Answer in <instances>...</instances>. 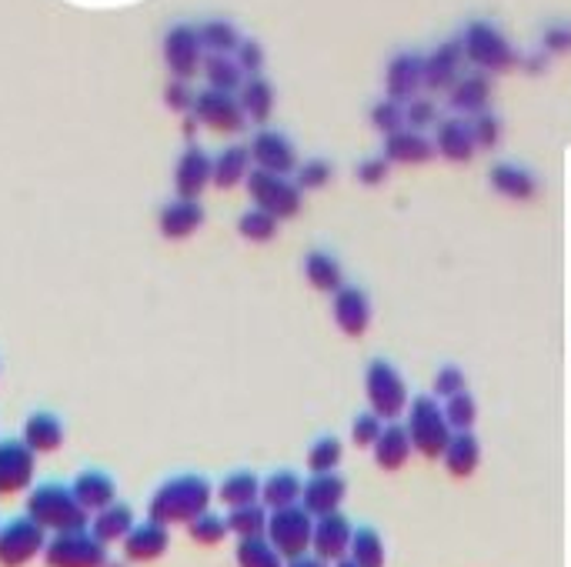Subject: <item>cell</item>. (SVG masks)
<instances>
[{"mask_svg": "<svg viewBox=\"0 0 571 567\" xmlns=\"http://www.w3.org/2000/svg\"><path fill=\"white\" fill-rule=\"evenodd\" d=\"M214 487L201 474H174L148 500V518L161 524H190L211 508Z\"/></svg>", "mask_w": 571, "mask_h": 567, "instance_id": "6da1fadb", "label": "cell"}, {"mask_svg": "<svg viewBox=\"0 0 571 567\" xmlns=\"http://www.w3.org/2000/svg\"><path fill=\"white\" fill-rule=\"evenodd\" d=\"M462 47H465V64L485 74H508L522 64L518 47L488 17H471L462 27Z\"/></svg>", "mask_w": 571, "mask_h": 567, "instance_id": "7a4b0ae2", "label": "cell"}, {"mask_svg": "<svg viewBox=\"0 0 571 567\" xmlns=\"http://www.w3.org/2000/svg\"><path fill=\"white\" fill-rule=\"evenodd\" d=\"M27 515L47 534L78 531V528H88L91 524V515L81 508L74 487L71 484H60V481H44V484L31 487V494H27Z\"/></svg>", "mask_w": 571, "mask_h": 567, "instance_id": "3957f363", "label": "cell"}, {"mask_svg": "<svg viewBox=\"0 0 571 567\" xmlns=\"http://www.w3.org/2000/svg\"><path fill=\"white\" fill-rule=\"evenodd\" d=\"M405 427L411 434V448L415 454H421L424 461H438L444 454L452 440V424L444 417V407L434 394H418L411 398L408 411H405Z\"/></svg>", "mask_w": 571, "mask_h": 567, "instance_id": "277c9868", "label": "cell"}, {"mask_svg": "<svg viewBox=\"0 0 571 567\" xmlns=\"http://www.w3.org/2000/svg\"><path fill=\"white\" fill-rule=\"evenodd\" d=\"M364 398L368 407L381 417V421H398L405 417L411 394L401 370L395 367V361L388 357H371L364 367Z\"/></svg>", "mask_w": 571, "mask_h": 567, "instance_id": "5b68a950", "label": "cell"}, {"mask_svg": "<svg viewBox=\"0 0 571 567\" xmlns=\"http://www.w3.org/2000/svg\"><path fill=\"white\" fill-rule=\"evenodd\" d=\"M247 198L254 208H261L268 214H275L278 221H291L301 214L304 208V191L284 174H271V170H261V167H250L247 180Z\"/></svg>", "mask_w": 571, "mask_h": 567, "instance_id": "8992f818", "label": "cell"}, {"mask_svg": "<svg viewBox=\"0 0 571 567\" xmlns=\"http://www.w3.org/2000/svg\"><path fill=\"white\" fill-rule=\"evenodd\" d=\"M40 557L47 567H104L110 554H107V544L91 528H78V531L50 534Z\"/></svg>", "mask_w": 571, "mask_h": 567, "instance_id": "52a82bcc", "label": "cell"}, {"mask_svg": "<svg viewBox=\"0 0 571 567\" xmlns=\"http://www.w3.org/2000/svg\"><path fill=\"white\" fill-rule=\"evenodd\" d=\"M47 531L31 518L18 515L8 524H0V567H27L44 554Z\"/></svg>", "mask_w": 571, "mask_h": 567, "instance_id": "ba28073f", "label": "cell"}, {"mask_svg": "<svg viewBox=\"0 0 571 567\" xmlns=\"http://www.w3.org/2000/svg\"><path fill=\"white\" fill-rule=\"evenodd\" d=\"M161 54H164V64L171 71V78H184L190 81L201 68H205V40L198 34L195 24H174L167 27L164 40H161Z\"/></svg>", "mask_w": 571, "mask_h": 567, "instance_id": "9c48e42d", "label": "cell"}, {"mask_svg": "<svg viewBox=\"0 0 571 567\" xmlns=\"http://www.w3.org/2000/svg\"><path fill=\"white\" fill-rule=\"evenodd\" d=\"M311 534H314V515L304 504H291V508L271 511V518H268V541L281 551L284 560L307 554Z\"/></svg>", "mask_w": 571, "mask_h": 567, "instance_id": "30bf717a", "label": "cell"}, {"mask_svg": "<svg viewBox=\"0 0 571 567\" xmlns=\"http://www.w3.org/2000/svg\"><path fill=\"white\" fill-rule=\"evenodd\" d=\"M190 114L198 117L201 128H208V131H214V134L234 138V134H241V131L247 128V117H244V110H241L237 94H228V91H214V87L198 91L195 110H190Z\"/></svg>", "mask_w": 571, "mask_h": 567, "instance_id": "8fae6325", "label": "cell"}, {"mask_svg": "<svg viewBox=\"0 0 571 567\" xmlns=\"http://www.w3.org/2000/svg\"><path fill=\"white\" fill-rule=\"evenodd\" d=\"M37 454L24 445V437L0 440V497H14L34 484Z\"/></svg>", "mask_w": 571, "mask_h": 567, "instance_id": "7c38bea8", "label": "cell"}, {"mask_svg": "<svg viewBox=\"0 0 571 567\" xmlns=\"http://www.w3.org/2000/svg\"><path fill=\"white\" fill-rule=\"evenodd\" d=\"M462 68H465L462 37L441 40L438 47H431L424 54V91L428 94H448L452 84L462 78Z\"/></svg>", "mask_w": 571, "mask_h": 567, "instance_id": "4fadbf2b", "label": "cell"}, {"mask_svg": "<svg viewBox=\"0 0 571 567\" xmlns=\"http://www.w3.org/2000/svg\"><path fill=\"white\" fill-rule=\"evenodd\" d=\"M331 318H335V324H338V331H341L345 338H364L368 328H371V318H374L368 291L345 281V284L331 294Z\"/></svg>", "mask_w": 571, "mask_h": 567, "instance_id": "5bb4252c", "label": "cell"}, {"mask_svg": "<svg viewBox=\"0 0 571 567\" xmlns=\"http://www.w3.org/2000/svg\"><path fill=\"white\" fill-rule=\"evenodd\" d=\"M247 151H250L254 167L271 170V174H284V177H294V170L301 164L294 141L281 131H271V128H261L258 134H254Z\"/></svg>", "mask_w": 571, "mask_h": 567, "instance_id": "9a60e30c", "label": "cell"}, {"mask_svg": "<svg viewBox=\"0 0 571 567\" xmlns=\"http://www.w3.org/2000/svg\"><path fill=\"white\" fill-rule=\"evenodd\" d=\"M434 151L438 157H444L448 164H468L475 154H478V144H475V131H471V117H462V114H448L434 123Z\"/></svg>", "mask_w": 571, "mask_h": 567, "instance_id": "2e32d148", "label": "cell"}, {"mask_svg": "<svg viewBox=\"0 0 571 567\" xmlns=\"http://www.w3.org/2000/svg\"><path fill=\"white\" fill-rule=\"evenodd\" d=\"M488 184L491 191L504 201H518V204H528L538 198L541 191V177L525 167V164H515V161H498L488 167Z\"/></svg>", "mask_w": 571, "mask_h": 567, "instance_id": "e0dca14e", "label": "cell"}, {"mask_svg": "<svg viewBox=\"0 0 571 567\" xmlns=\"http://www.w3.org/2000/svg\"><path fill=\"white\" fill-rule=\"evenodd\" d=\"M424 91V54L398 50L385 64V94L395 101H411Z\"/></svg>", "mask_w": 571, "mask_h": 567, "instance_id": "ac0fdd59", "label": "cell"}, {"mask_svg": "<svg viewBox=\"0 0 571 567\" xmlns=\"http://www.w3.org/2000/svg\"><path fill=\"white\" fill-rule=\"evenodd\" d=\"M211 164L214 157L208 151H201L198 144H187L174 164V194L198 201L211 184Z\"/></svg>", "mask_w": 571, "mask_h": 567, "instance_id": "d6986e66", "label": "cell"}, {"mask_svg": "<svg viewBox=\"0 0 571 567\" xmlns=\"http://www.w3.org/2000/svg\"><path fill=\"white\" fill-rule=\"evenodd\" d=\"M351 538H354L351 521H348L341 511H331V515L314 518L311 551H314L317 557H325V560L335 564V560L348 557V551H351Z\"/></svg>", "mask_w": 571, "mask_h": 567, "instance_id": "ffe728a7", "label": "cell"}, {"mask_svg": "<svg viewBox=\"0 0 571 567\" xmlns=\"http://www.w3.org/2000/svg\"><path fill=\"white\" fill-rule=\"evenodd\" d=\"M120 547H124V560L127 564H151V560H158V557L167 554L171 531H167V524L148 518V521H141V524L131 528V534L120 541Z\"/></svg>", "mask_w": 571, "mask_h": 567, "instance_id": "44dd1931", "label": "cell"}, {"mask_svg": "<svg viewBox=\"0 0 571 567\" xmlns=\"http://www.w3.org/2000/svg\"><path fill=\"white\" fill-rule=\"evenodd\" d=\"M348 497V481L338 474V471H325V474H311L304 481V491H301V504L314 515H331V511H341V504Z\"/></svg>", "mask_w": 571, "mask_h": 567, "instance_id": "7402d4cb", "label": "cell"}, {"mask_svg": "<svg viewBox=\"0 0 571 567\" xmlns=\"http://www.w3.org/2000/svg\"><path fill=\"white\" fill-rule=\"evenodd\" d=\"M205 224V208L195 198H174L158 214V231L167 240H187L195 237Z\"/></svg>", "mask_w": 571, "mask_h": 567, "instance_id": "603a6c76", "label": "cell"}, {"mask_svg": "<svg viewBox=\"0 0 571 567\" xmlns=\"http://www.w3.org/2000/svg\"><path fill=\"white\" fill-rule=\"evenodd\" d=\"M381 154H385L392 164H405V167H421V164H431L438 157L434 141L415 128H401L395 134H385V147H381Z\"/></svg>", "mask_w": 571, "mask_h": 567, "instance_id": "cb8c5ba5", "label": "cell"}, {"mask_svg": "<svg viewBox=\"0 0 571 567\" xmlns=\"http://www.w3.org/2000/svg\"><path fill=\"white\" fill-rule=\"evenodd\" d=\"M448 107H452V114H462V117H475V114L488 110L491 107V74H485V71L462 74L448 91Z\"/></svg>", "mask_w": 571, "mask_h": 567, "instance_id": "d4e9b609", "label": "cell"}, {"mask_svg": "<svg viewBox=\"0 0 571 567\" xmlns=\"http://www.w3.org/2000/svg\"><path fill=\"white\" fill-rule=\"evenodd\" d=\"M371 454H374V464L381 471H401L411 461V454H415L408 427L398 424V421H385V430L377 434Z\"/></svg>", "mask_w": 571, "mask_h": 567, "instance_id": "484cf974", "label": "cell"}, {"mask_svg": "<svg viewBox=\"0 0 571 567\" xmlns=\"http://www.w3.org/2000/svg\"><path fill=\"white\" fill-rule=\"evenodd\" d=\"M301 271H304V281L322 294H335L345 284V268L338 255H331L325 247H311L301 261Z\"/></svg>", "mask_w": 571, "mask_h": 567, "instance_id": "4316f807", "label": "cell"}, {"mask_svg": "<svg viewBox=\"0 0 571 567\" xmlns=\"http://www.w3.org/2000/svg\"><path fill=\"white\" fill-rule=\"evenodd\" d=\"M237 101H241V110H244L247 123H261L265 128V123L271 120V114H275V101H278L275 84L261 74H247L241 91H237Z\"/></svg>", "mask_w": 571, "mask_h": 567, "instance_id": "83f0119b", "label": "cell"}, {"mask_svg": "<svg viewBox=\"0 0 571 567\" xmlns=\"http://www.w3.org/2000/svg\"><path fill=\"white\" fill-rule=\"evenodd\" d=\"M254 161H250V151L247 144H228L224 151L214 154V164H211V184L218 191H231V187L244 184L247 174H250Z\"/></svg>", "mask_w": 571, "mask_h": 567, "instance_id": "f1b7e54d", "label": "cell"}, {"mask_svg": "<svg viewBox=\"0 0 571 567\" xmlns=\"http://www.w3.org/2000/svg\"><path fill=\"white\" fill-rule=\"evenodd\" d=\"M441 461L452 477H471L481 464V440L475 437V430H455Z\"/></svg>", "mask_w": 571, "mask_h": 567, "instance_id": "f546056e", "label": "cell"}, {"mask_svg": "<svg viewBox=\"0 0 571 567\" xmlns=\"http://www.w3.org/2000/svg\"><path fill=\"white\" fill-rule=\"evenodd\" d=\"M71 487H74V494H78V500H81V508H84L88 515H94V511H101V508H107V504L117 500V484H114V477H110L107 471H97V468L81 471V474L74 477Z\"/></svg>", "mask_w": 571, "mask_h": 567, "instance_id": "4dcf8cb0", "label": "cell"}, {"mask_svg": "<svg viewBox=\"0 0 571 567\" xmlns=\"http://www.w3.org/2000/svg\"><path fill=\"white\" fill-rule=\"evenodd\" d=\"M24 445L34 454H54L63 445V424L54 411H34L24 421Z\"/></svg>", "mask_w": 571, "mask_h": 567, "instance_id": "1f68e13d", "label": "cell"}, {"mask_svg": "<svg viewBox=\"0 0 571 567\" xmlns=\"http://www.w3.org/2000/svg\"><path fill=\"white\" fill-rule=\"evenodd\" d=\"M135 524H138V518H135L131 504L114 500V504H107V508H101V511L91 515V524H88V528H91L104 544H120L127 534H131Z\"/></svg>", "mask_w": 571, "mask_h": 567, "instance_id": "d6a6232c", "label": "cell"}, {"mask_svg": "<svg viewBox=\"0 0 571 567\" xmlns=\"http://www.w3.org/2000/svg\"><path fill=\"white\" fill-rule=\"evenodd\" d=\"M301 491L304 481L294 471H275L261 481V504L268 511H281L291 508V504H301Z\"/></svg>", "mask_w": 571, "mask_h": 567, "instance_id": "836d02e7", "label": "cell"}, {"mask_svg": "<svg viewBox=\"0 0 571 567\" xmlns=\"http://www.w3.org/2000/svg\"><path fill=\"white\" fill-rule=\"evenodd\" d=\"M214 494L224 508H241V504L261 500V477L254 471H231L228 477H221Z\"/></svg>", "mask_w": 571, "mask_h": 567, "instance_id": "e575fe53", "label": "cell"}, {"mask_svg": "<svg viewBox=\"0 0 571 567\" xmlns=\"http://www.w3.org/2000/svg\"><path fill=\"white\" fill-rule=\"evenodd\" d=\"M201 74H205L208 87H214V91H228V94H237L241 84H244V78H247V74L241 71V64H237V57H234V54H208V57H205Z\"/></svg>", "mask_w": 571, "mask_h": 567, "instance_id": "d590c367", "label": "cell"}, {"mask_svg": "<svg viewBox=\"0 0 571 567\" xmlns=\"http://www.w3.org/2000/svg\"><path fill=\"white\" fill-rule=\"evenodd\" d=\"M234 560H237V567H284V564H288V560L281 557V551L268 541V534L237 538Z\"/></svg>", "mask_w": 571, "mask_h": 567, "instance_id": "8d00e7d4", "label": "cell"}, {"mask_svg": "<svg viewBox=\"0 0 571 567\" xmlns=\"http://www.w3.org/2000/svg\"><path fill=\"white\" fill-rule=\"evenodd\" d=\"M268 518H271V511L265 508L261 500L241 504V508H228V528H231V534H237V538L268 534Z\"/></svg>", "mask_w": 571, "mask_h": 567, "instance_id": "74e56055", "label": "cell"}, {"mask_svg": "<svg viewBox=\"0 0 571 567\" xmlns=\"http://www.w3.org/2000/svg\"><path fill=\"white\" fill-rule=\"evenodd\" d=\"M198 34H201L208 54H234L241 44V31L228 17H208L205 24H198Z\"/></svg>", "mask_w": 571, "mask_h": 567, "instance_id": "f35d334b", "label": "cell"}, {"mask_svg": "<svg viewBox=\"0 0 571 567\" xmlns=\"http://www.w3.org/2000/svg\"><path fill=\"white\" fill-rule=\"evenodd\" d=\"M351 560H358V567H385L388 551H385V538H381L374 528H358L351 538Z\"/></svg>", "mask_w": 571, "mask_h": 567, "instance_id": "ab89813d", "label": "cell"}, {"mask_svg": "<svg viewBox=\"0 0 571 567\" xmlns=\"http://www.w3.org/2000/svg\"><path fill=\"white\" fill-rule=\"evenodd\" d=\"M278 217L275 214H268V211H261V208H247L241 217H237V234L244 237V240H250V244H271L275 237H278Z\"/></svg>", "mask_w": 571, "mask_h": 567, "instance_id": "60d3db41", "label": "cell"}, {"mask_svg": "<svg viewBox=\"0 0 571 567\" xmlns=\"http://www.w3.org/2000/svg\"><path fill=\"white\" fill-rule=\"evenodd\" d=\"M345 461V445L341 437L335 434H322L314 440V445L307 448V471L311 474H325V471H338Z\"/></svg>", "mask_w": 571, "mask_h": 567, "instance_id": "b9f144b4", "label": "cell"}, {"mask_svg": "<svg viewBox=\"0 0 571 567\" xmlns=\"http://www.w3.org/2000/svg\"><path fill=\"white\" fill-rule=\"evenodd\" d=\"M368 120H371V128H374L381 138H385V134H395V131H401V128H405V104L385 94L381 101H374V104H371Z\"/></svg>", "mask_w": 571, "mask_h": 567, "instance_id": "7bdbcfd3", "label": "cell"}, {"mask_svg": "<svg viewBox=\"0 0 571 567\" xmlns=\"http://www.w3.org/2000/svg\"><path fill=\"white\" fill-rule=\"evenodd\" d=\"M187 534H190V541L201 544V547H214V544H221V541L231 534L228 515H214V511L208 508L205 515H198L195 521L187 524Z\"/></svg>", "mask_w": 571, "mask_h": 567, "instance_id": "ee69618b", "label": "cell"}, {"mask_svg": "<svg viewBox=\"0 0 571 567\" xmlns=\"http://www.w3.org/2000/svg\"><path fill=\"white\" fill-rule=\"evenodd\" d=\"M331 180H335V164L328 157H307L294 170V184L301 191H325Z\"/></svg>", "mask_w": 571, "mask_h": 567, "instance_id": "f6af8a7d", "label": "cell"}, {"mask_svg": "<svg viewBox=\"0 0 571 567\" xmlns=\"http://www.w3.org/2000/svg\"><path fill=\"white\" fill-rule=\"evenodd\" d=\"M441 407H444V417H448L452 430H471L475 421H478V401L468 388L452 394V398H444Z\"/></svg>", "mask_w": 571, "mask_h": 567, "instance_id": "bcb514c9", "label": "cell"}, {"mask_svg": "<svg viewBox=\"0 0 571 567\" xmlns=\"http://www.w3.org/2000/svg\"><path fill=\"white\" fill-rule=\"evenodd\" d=\"M471 131H475V144H478V151H494V147L501 144L504 123H501V117L488 107V110H481V114L471 117Z\"/></svg>", "mask_w": 571, "mask_h": 567, "instance_id": "7dc6e473", "label": "cell"}, {"mask_svg": "<svg viewBox=\"0 0 571 567\" xmlns=\"http://www.w3.org/2000/svg\"><path fill=\"white\" fill-rule=\"evenodd\" d=\"M465 388H468V377H465V370H462L458 364H441V367L434 370V377H431V394H434L438 401L452 398V394H458V391H465Z\"/></svg>", "mask_w": 571, "mask_h": 567, "instance_id": "c3c4849f", "label": "cell"}, {"mask_svg": "<svg viewBox=\"0 0 571 567\" xmlns=\"http://www.w3.org/2000/svg\"><path fill=\"white\" fill-rule=\"evenodd\" d=\"M441 117H438V104L431 97H411L405 101V128H415V131H424V128H434Z\"/></svg>", "mask_w": 571, "mask_h": 567, "instance_id": "681fc988", "label": "cell"}, {"mask_svg": "<svg viewBox=\"0 0 571 567\" xmlns=\"http://www.w3.org/2000/svg\"><path fill=\"white\" fill-rule=\"evenodd\" d=\"M392 167H395V164H392L385 154H371V157H364V161L354 164V180L364 184V187H381V184L388 180Z\"/></svg>", "mask_w": 571, "mask_h": 567, "instance_id": "f907efd6", "label": "cell"}, {"mask_svg": "<svg viewBox=\"0 0 571 567\" xmlns=\"http://www.w3.org/2000/svg\"><path fill=\"white\" fill-rule=\"evenodd\" d=\"M381 430H385V421H381L371 407L361 411V414H354V421H351V440H354L358 448H368L371 451Z\"/></svg>", "mask_w": 571, "mask_h": 567, "instance_id": "816d5d0a", "label": "cell"}, {"mask_svg": "<svg viewBox=\"0 0 571 567\" xmlns=\"http://www.w3.org/2000/svg\"><path fill=\"white\" fill-rule=\"evenodd\" d=\"M538 44H541V50L551 54V57L571 54V21H551V24H545Z\"/></svg>", "mask_w": 571, "mask_h": 567, "instance_id": "f5cc1de1", "label": "cell"}, {"mask_svg": "<svg viewBox=\"0 0 571 567\" xmlns=\"http://www.w3.org/2000/svg\"><path fill=\"white\" fill-rule=\"evenodd\" d=\"M234 57H237V64H241L244 74H261V71H265V60H268L265 44H261V40H254V37H241Z\"/></svg>", "mask_w": 571, "mask_h": 567, "instance_id": "db71d44e", "label": "cell"}, {"mask_svg": "<svg viewBox=\"0 0 571 567\" xmlns=\"http://www.w3.org/2000/svg\"><path fill=\"white\" fill-rule=\"evenodd\" d=\"M195 87H190L184 78H171V84L164 87V107L174 114H190L195 110Z\"/></svg>", "mask_w": 571, "mask_h": 567, "instance_id": "11a10c76", "label": "cell"}, {"mask_svg": "<svg viewBox=\"0 0 571 567\" xmlns=\"http://www.w3.org/2000/svg\"><path fill=\"white\" fill-rule=\"evenodd\" d=\"M548 57L551 54H545V50H535V54H522V71L525 74H545V68H548Z\"/></svg>", "mask_w": 571, "mask_h": 567, "instance_id": "9f6ffc18", "label": "cell"}, {"mask_svg": "<svg viewBox=\"0 0 571 567\" xmlns=\"http://www.w3.org/2000/svg\"><path fill=\"white\" fill-rule=\"evenodd\" d=\"M284 567H331V560H325V557H317L314 551H307V554H301V557H291Z\"/></svg>", "mask_w": 571, "mask_h": 567, "instance_id": "6f0895ef", "label": "cell"}, {"mask_svg": "<svg viewBox=\"0 0 571 567\" xmlns=\"http://www.w3.org/2000/svg\"><path fill=\"white\" fill-rule=\"evenodd\" d=\"M335 567H358V560H351V557H341V560H335Z\"/></svg>", "mask_w": 571, "mask_h": 567, "instance_id": "680465c9", "label": "cell"}, {"mask_svg": "<svg viewBox=\"0 0 571 567\" xmlns=\"http://www.w3.org/2000/svg\"><path fill=\"white\" fill-rule=\"evenodd\" d=\"M124 564H127L124 557H120V560H110V557H107V564H104V567H124Z\"/></svg>", "mask_w": 571, "mask_h": 567, "instance_id": "91938a15", "label": "cell"}]
</instances>
